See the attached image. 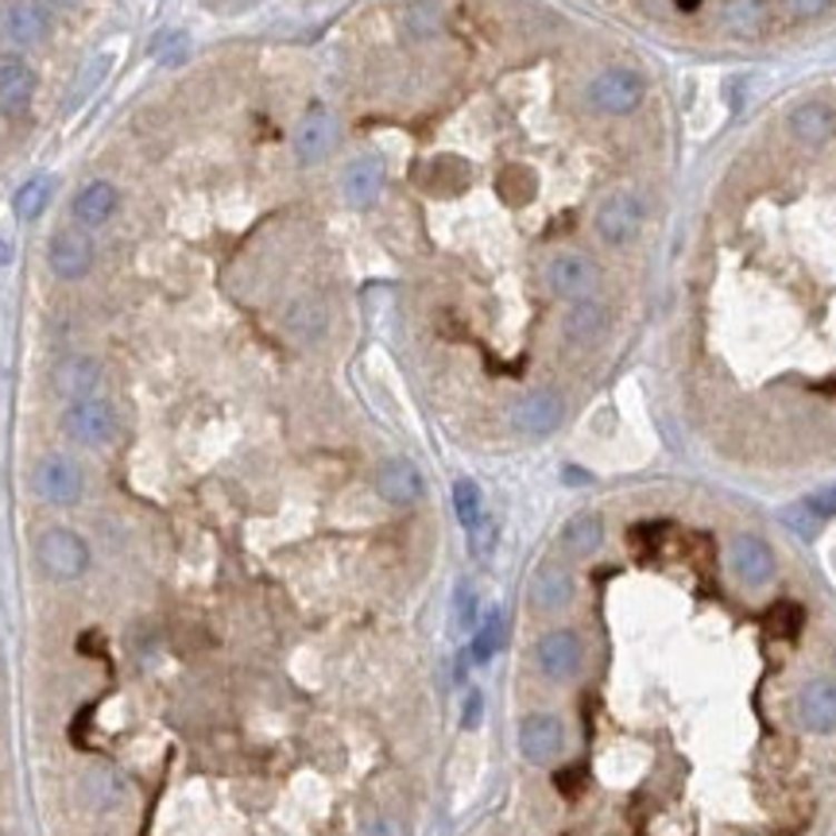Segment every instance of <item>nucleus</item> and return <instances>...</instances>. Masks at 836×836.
<instances>
[{
  "instance_id": "obj_1",
  "label": "nucleus",
  "mask_w": 836,
  "mask_h": 836,
  "mask_svg": "<svg viewBox=\"0 0 836 836\" xmlns=\"http://www.w3.org/2000/svg\"><path fill=\"white\" fill-rule=\"evenodd\" d=\"M36 562H39V570H43L47 578L67 586V581L86 578L94 554H89V542L75 531V527L55 523V527H47V531H39Z\"/></svg>"
},
{
  "instance_id": "obj_2",
  "label": "nucleus",
  "mask_w": 836,
  "mask_h": 836,
  "mask_svg": "<svg viewBox=\"0 0 836 836\" xmlns=\"http://www.w3.org/2000/svg\"><path fill=\"white\" fill-rule=\"evenodd\" d=\"M534 667L550 686H570L586 670V643L573 628H550L534 639Z\"/></svg>"
},
{
  "instance_id": "obj_3",
  "label": "nucleus",
  "mask_w": 836,
  "mask_h": 836,
  "mask_svg": "<svg viewBox=\"0 0 836 836\" xmlns=\"http://www.w3.org/2000/svg\"><path fill=\"white\" fill-rule=\"evenodd\" d=\"M59 426H62V434L75 445H82V450H105V445H112V437H117L120 419L109 400L89 395V400H78L62 407Z\"/></svg>"
},
{
  "instance_id": "obj_4",
  "label": "nucleus",
  "mask_w": 836,
  "mask_h": 836,
  "mask_svg": "<svg viewBox=\"0 0 836 836\" xmlns=\"http://www.w3.org/2000/svg\"><path fill=\"white\" fill-rule=\"evenodd\" d=\"M31 492L51 508H75L86 496V473L67 453H43L31 469Z\"/></svg>"
},
{
  "instance_id": "obj_5",
  "label": "nucleus",
  "mask_w": 836,
  "mask_h": 836,
  "mask_svg": "<svg viewBox=\"0 0 836 836\" xmlns=\"http://www.w3.org/2000/svg\"><path fill=\"white\" fill-rule=\"evenodd\" d=\"M55 31V8L51 0H8L0 8V39L12 51H31L47 43Z\"/></svg>"
},
{
  "instance_id": "obj_6",
  "label": "nucleus",
  "mask_w": 836,
  "mask_h": 836,
  "mask_svg": "<svg viewBox=\"0 0 836 836\" xmlns=\"http://www.w3.org/2000/svg\"><path fill=\"white\" fill-rule=\"evenodd\" d=\"M97 264V245L82 225H62L47 240V272L59 283H78L94 272Z\"/></svg>"
},
{
  "instance_id": "obj_7",
  "label": "nucleus",
  "mask_w": 836,
  "mask_h": 836,
  "mask_svg": "<svg viewBox=\"0 0 836 836\" xmlns=\"http://www.w3.org/2000/svg\"><path fill=\"white\" fill-rule=\"evenodd\" d=\"M600 283V267L597 259H589L586 252H554L547 264V287L554 291L558 298H592Z\"/></svg>"
},
{
  "instance_id": "obj_8",
  "label": "nucleus",
  "mask_w": 836,
  "mask_h": 836,
  "mask_svg": "<svg viewBox=\"0 0 836 836\" xmlns=\"http://www.w3.org/2000/svg\"><path fill=\"white\" fill-rule=\"evenodd\" d=\"M565 751V725L554 712H527L519 720V755L534 767H547Z\"/></svg>"
},
{
  "instance_id": "obj_9",
  "label": "nucleus",
  "mask_w": 836,
  "mask_h": 836,
  "mask_svg": "<svg viewBox=\"0 0 836 836\" xmlns=\"http://www.w3.org/2000/svg\"><path fill=\"white\" fill-rule=\"evenodd\" d=\"M565 419V403L558 392L550 387H539V392L523 395V400L511 407V426H515L519 437H550Z\"/></svg>"
},
{
  "instance_id": "obj_10",
  "label": "nucleus",
  "mask_w": 836,
  "mask_h": 836,
  "mask_svg": "<svg viewBox=\"0 0 836 836\" xmlns=\"http://www.w3.org/2000/svg\"><path fill=\"white\" fill-rule=\"evenodd\" d=\"M643 229V201L628 190H616L612 198L600 201L597 209V233L604 245H628Z\"/></svg>"
},
{
  "instance_id": "obj_11",
  "label": "nucleus",
  "mask_w": 836,
  "mask_h": 836,
  "mask_svg": "<svg viewBox=\"0 0 836 836\" xmlns=\"http://www.w3.org/2000/svg\"><path fill=\"white\" fill-rule=\"evenodd\" d=\"M39 94V75L23 55H0V117H23Z\"/></svg>"
},
{
  "instance_id": "obj_12",
  "label": "nucleus",
  "mask_w": 836,
  "mask_h": 836,
  "mask_svg": "<svg viewBox=\"0 0 836 836\" xmlns=\"http://www.w3.org/2000/svg\"><path fill=\"white\" fill-rule=\"evenodd\" d=\"M589 101L597 105L600 112L623 117V112H631L639 101H643V78H639L636 70H623V67L604 70V75L592 78Z\"/></svg>"
},
{
  "instance_id": "obj_13",
  "label": "nucleus",
  "mask_w": 836,
  "mask_h": 836,
  "mask_svg": "<svg viewBox=\"0 0 836 836\" xmlns=\"http://www.w3.org/2000/svg\"><path fill=\"white\" fill-rule=\"evenodd\" d=\"M728 565H732L740 586L763 589L775 578V550H770L759 534H736L732 547H728Z\"/></svg>"
},
{
  "instance_id": "obj_14",
  "label": "nucleus",
  "mask_w": 836,
  "mask_h": 836,
  "mask_svg": "<svg viewBox=\"0 0 836 836\" xmlns=\"http://www.w3.org/2000/svg\"><path fill=\"white\" fill-rule=\"evenodd\" d=\"M51 392L59 395L62 403L89 400V395L101 392V364L86 353L62 356V361L51 368Z\"/></svg>"
},
{
  "instance_id": "obj_15",
  "label": "nucleus",
  "mask_w": 836,
  "mask_h": 836,
  "mask_svg": "<svg viewBox=\"0 0 836 836\" xmlns=\"http://www.w3.org/2000/svg\"><path fill=\"white\" fill-rule=\"evenodd\" d=\"M337 148V117L322 105H314L295 128V159L303 167H314Z\"/></svg>"
},
{
  "instance_id": "obj_16",
  "label": "nucleus",
  "mask_w": 836,
  "mask_h": 836,
  "mask_svg": "<svg viewBox=\"0 0 836 836\" xmlns=\"http://www.w3.org/2000/svg\"><path fill=\"white\" fill-rule=\"evenodd\" d=\"M117 209H120V190L109 178H94V183L78 186L75 198H70V217H75V225H82L89 233L109 225L112 217H117Z\"/></svg>"
},
{
  "instance_id": "obj_17",
  "label": "nucleus",
  "mask_w": 836,
  "mask_h": 836,
  "mask_svg": "<svg viewBox=\"0 0 836 836\" xmlns=\"http://www.w3.org/2000/svg\"><path fill=\"white\" fill-rule=\"evenodd\" d=\"M573 597H578V581H573V573L565 570L562 562H542L539 570H534V578H531V608L539 616L562 612V608L573 604Z\"/></svg>"
},
{
  "instance_id": "obj_18",
  "label": "nucleus",
  "mask_w": 836,
  "mask_h": 836,
  "mask_svg": "<svg viewBox=\"0 0 836 836\" xmlns=\"http://www.w3.org/2000/svg\"><path fill=\"white\" fill-rule=\"evenodd\" d=\"M372 484H376L380 500L395 503V508H411V503H419L422 492H426V481H422L419 465H415V461H407V458L380 461L376 481H372Z\"/></svg>"
},
{
  "instance_id": "obj_19",
  "label": "nucleus",
  "mask_w": 836,
  "mask_h": 836,
  "mask_svg": "<svg viewBox=\"0 0 836 836\" xmlns=\"http://www.w3.org/2000/svg\"><path fill=\"white\" fill-rule=\"evenodd\" d=\"M384 178L387 170L376 156H356L345 167V175H341V194H345V201L353 209H368L376 206L380 190H384Z\"/></svg>"
},
{
  "instance_id": "obj_20",
  "label": "nucleus",
  "mask_w": 836,
  "mask_h": 836,
  "mask_svg": "<svg viewBox=\"0 0 836 836\" xmlns=\"http://www.w3.org/2000/svg\"><path fill=\"white\" fill-rule=\"evenodd\" d=\"M283 330L298 341V345H318L330 334V306L318 295H298L295 303L283 311Z\"/></svg>"
},
{
  "instance_id": "obj_21",
  "label": "nucleus",
  "mask_w": 836,
  "mask_h": 836,
  "mask_svg": "<svg viewBox=\"0 0 836 836\" xmlns=\"http://www.w3.org/2000/svg\"><path fill=\"white\" fill-rule=\"evenodd\" d=\"M798 720L809 732H822V736L836 732V681L817 678V681H809V686H801Z\"/></svg>"
},
{
  "instance_id": "obj_22",
  "label": "nucleus",
  "mask_w": 836,
  "mask_h": 836,
  "mask_svg": "<svg viewBox=\"0 0 836 836\" xmlns=\"http://www.w3.org/2000/svg\"><path fill=\"white\" fill-rule=\"evenodd\" d=\"M604 334H608V306L604 303H597V298H578V303L565 311L562 337L570 341V345L589 348Z\"/></svg>"
},
{
  "instance_id": "obj_23",
  "label": "nucleus",
  "mask_w": 836,
  "mask_h": 836,
  "mask_svg": "<svg viewBox=\"0 0 836 836\" xmlns=\"http://www.w3.org/2000/svg\"><path fill=\"white\" fill-rule=\"evenodd\" d=\"M82 790H86V801L97 809V814H117V809H125L128 801H132V783L112 767L89 770Z\"/></svg>"
},
{
  "instance_id": "obj_24",
  "label": "nucleus",
  "mask_w": 836,
  "mask_h": 836,
  "mask_svg": "<svg viewBox=\"0 0 836 836\" xmlns=\"http://www.w3.org/2000/svg\"><path fill=\"white\" fill-rule=\"evenodd\" d=\"M790 132L798 136V144L806 148H817L836 132V109L825 101H806L790 112Z\"/></svg>"
},
{
  "instance_id": "obj_25",
  "label": "nucleus",
  "mask_w": 836,
  "mask_h": 836,
  "mask_svg": "<svg viewBox=\"0 0 836 836\" xmlns=\"http://www.w3.org/2000/svg\"><path fill=\"white\" fill-rule=\"evenodd\" d=\"M604 542V519L597 511H578L562 527V550L570 558H592Z\"/></svg>"
},
{
  "instance_id": "obj_26",
  "label": "nucleus",
  "mask_w": 836,
  "mask_h": 836,
  "mask_svg": "<svg viewBox=\"0 0 836 836\" xmlns=\"http://www.w3.org/2000/svg\"><path fill=\"white\" fill-rule=\"evenodd\" d=\"M51 198H55V178H51V175H31V178H23V183L16 186V194H12V214H16V222H23V225L39 222V217L47 214V206H51Z\"/></svg>"
},
{
  "instance_id": "obj_27",
  "label": "nucleus",
  "mask_w": 836,
  "mask_h": 836,
  "mask_svg": "<svg viewBox=\"0 0 836 836\" xmlns=\"http://www.w3.org/2000/svg\"><path fill=\"white\" fill-rule=\"evenodd\" d=\"M500 647H503V612L500 608H492V612L473 628L469 655H473V662H492L500 655Z\"/></svg>"
},
{
  "instance_id": "obj_28",
  "label": "nucleus",
  "mask_w": 836,
  "mask_h": 836,
  "mask_svg": "<svg viewBox=\"0 0 836 836\" xmlns=\"http://www.w3.org/2000/svg\"><path fill=\"white\" fill-rule=\"evenodd\" d=\"M453 511H458V523L465 527V531H473L476 523H481L489 511H484V492L476 481H469V476H461V481H453Z\"/></svg>"
},
{
  "instance_id": "obj_29",
  "label": "nucleus",
  "mask_w": 836,
  "mask_h": 836,
  "mask_svg": "<svg viewBox=\"0 0 836 836\" xmlns=\"http://www.w3.org/2000/svg\"><path fill=\"white\" fill-rule=\"evenodd\" d=\"M109 70H112V47H105V51H97L94 59L86 62L82 75L75 78V101H82V97L94 94V89L109 78Z\"/></svg>"
},
{
  "instance_id": "obj_30",
  "label": "nucleus",
  "mask_w": 836,
  "mask_h": 836,
  "mask_svg": "<svg viewBox=\"0 0 836 836\" xmlns=\"http://www.w3.org/2000/svg\"><path fill=\"white\" fill-rule=\"evenodd\" d=\"M500 194L511 201V206L531 201L534 198V170L531 167H508L500 175Z\"/></svg>"
},
{
  "instance_id": "obj_31",
  "label": "nucleus",
  "mask_w": 836,
  "mask_h": 836,
  "mask_svg": "<svg viewBox=\"0 0 836 836\" xmlns=\"http://www.w3.org/2000/svg\"><path fill=\"white\" fill-rule=\"evenodd\" d=\"M453 623H458L461 631H473L476 623V589L469 586V581H461L458 592H453Z\"/></svg>"
},
{
  "instance_id": "obj_32",
  "label": "nucleus",
  "mask_w": 836,
  "mask_h": 836,
  "mask_svg": "<svg viewBox=\"0 0 836 836\" xmlns=\"http://www.w3.org/2000/svg\"><path fill=\"white\" fill-rule=\"evenodd\" d=\"M783 523L790 527L794 534H801V539H814V534L822 531V515H817L809 503H794V508H786Z\"/></svg>"
},
{
  "instance_id": "obj_33",
  "label": "nucleus",
  "mask_w": 836,
  "mask_h": 836,
  "mask_svg": "<svg viewBox=\"0 0 836 836\" xmlns=\"http://www.w3.org/2000/svg\"><path fill=\"white\" fill-rule=\"evenodd\" d=\"M465 534H469V550H473L476 558H489L492 547H496V523H492L489 515H484L481 523H476L473 531H465Z\"/></svg>"
},
{
  "instance_id": "obj_34",
  "label": "nucleus",
  "mask_w": 836,
  "mask_h": 836,
  "mask_svg": "<svg viewBox=\"0 0 836 836\" xmlns=\"http://www.w3.org/2000/svg\"><path fill=\"white\" fill-rule=\"evenodd\" d=\"M361 836H407V825L400 822V817H372L368 825H364Z\"/></svg>"
},
{
  "instance_id": "obj_35",
  "label": "nucleus",
  "mask_w": 836,
  "mask_h": 836,
  "mask_svg": "<svg viewBox=\"0 0 836 836\" xmlns=\"http://www.w3.org/2000/svg\"><path fill=\"white\" fill-rule=\"evenodd\" d=\"M156 55L167 62V67H175V62H183L186 55H190V39H186V36H167V47H159Z\"/></svg>"
},
{
  "instance_id": "obj_36",
  "label": "nucleus",
  "mask_w": 836,
  "mask_h": 836,
  "mask_svg": "<svg viewBox=\"0 0 836 836\" xmlns=\"http://www.w3.org/2000/svg\"><path fill=\"white\" fill-rule=\"evenodd\" d=\"M481 717H484V694H481V689H469L465 709H461V725L476 728V725H481Z\"/></svg>"
},
{
  "instance_id": "obj_37",
  "label": "nucleus",
  "mask_w": 836,
  "mask_h": 836,
  "mask_svg": "<svg viewBox=\"0 0 836 836\" xmlns=\"http://www.w3.org/2000/svg\"><path fill=\"white\" fill-rule=\"evenodd\" d=\"M806 503H809V508H814L822 519L836 515V484H833V489H822V492H817V496H809Z\"/></svg>"
},
{
  "instance_id": "obj_38",
  "label": "nucleus",
  "mask_w": 836,
  "mask_h": 836,
  "mask_svg": "<svg viewBox=\"0 0 836 836\" xmlns=\"http://www.w3.org/2000/svg\"><path fill=\"white\" fill-rule=\"evenodd\" d=\"M790 4V12L794 16H801V20H809V16H822L825 8L833 4V0H786Z\"/></svg>"
},
{
  "instance_id": "obj_39",
  "label": "nucleus",
  "mask_w": 836,
  "mask_h": 836,
  "mask_svg": "<svg viewBox=\"0 0 836 836\" xmlns=\"http://www.w3.org/2000/svg\"><path fill=\"white\" fill-rule=\"evenodd\" d=\"M12 264V245H8V237H0V267Z\"/></svg>"
},
{
  "instance_id": "obj_40",
  "label": "nucleus",
  "mask_w": 836,
  "mask_h": 836,
  "mask_svg": "<svg viewBox=\"0 0 836 836\" xmlns=\"http://www.w3.org/2000/svg\"><path fill=\"white\" fill-rule=\"evenodd\" d=\"M565 481H570V484H589V476L578 473V469H565Z\"/></svg>"
},
{
  "instance_id": "obj_41",
  "label": "nucleus",
  "mask_w": 836,
  "mask_h": 836,
  "mask_svg": "<svg viewBox=\"0 0 836 836\" xmlns=\"http://www.w3.org/2000/svg\"><path fill=\"white\" fill-rule=\"evenodd\" d=\"M697 4H701V0H678V8H686V12H689V8H697Z\"/></svg>"
},
{
  "instance_id": "obj_42",
  "label": "nucleus",
  "mask_w": 836,
  "mask_h": 836,
  "mask_svg": "<svg viewBox=\"0 0 836 836\" xmlns=\"http://www.w3.org/2000/svg\"><path fill=\"white\" fill-rule=\"evenodd\" d=\"M51 4H67V8H75V4H82V0H51Z\"/></svg>"
}]
</instances>
